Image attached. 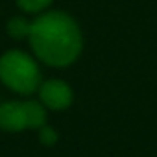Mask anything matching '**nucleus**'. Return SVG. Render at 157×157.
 <instances>
[{
    "label": "nucleus",
    "instance_id": "obj_4",
    "mask_svg": "<svg viewBox=\"0 0 157 157\" xmlns=\"http://www.w3.org/2000/svg\"><path fill=\"white\" fill-rule=\"evenodd\" d=\"M37 93H39V102L48 111H65L74 102L72 87L67 82H63V80L41 82Z\"/></svg>",
    "mask_w": 157,
    "mask_h": 157
},
{
    "label": "nucleus",
    "instance_id": "obj_2",
    "mask_svg": "<svg viewBox=\"0 0 157 157\" xmlns=\"http://www.w3.org/2000/svg\"><path fill=\"white\" fill-rule=\"evenodd\" d=\"M0 82L17 94H33L41 85L37 63L21 50H10L0 57Z\"/></svg>",
    "mask_w": 157,
    "mask_h": 157
},
{
    "label": "nucleus",
    "instance_id": "obj_7",
    "mask_svg": "<svg viewBox=\"0 0 157 157\" xmlns=\"http://www.w3.org/2000/svg\"><path fill=\"white\" fill-rule=\"evenodd\" d=\"M50 2H52V0H17V4H19L24 11H30V13L44 10Z\"/></svg>",
    "mask_w": 157,
    "mask_h": 157
},
{
    "label": "nucleus",
    "instance_id": "obj_3",
    "mask_svg": "<svg viewBox=\"0 0 157 157\" xmlns=\"http://www.w3.org/2000/svg\"><path fill=\"white\" fill-rule=\"evenodd\" d=\"M46 107L37 100L26 102H4L0 104V129L8 133H19L22 129H39L46 124Z\"/></svg>",
    "mask_w": 157,
    "mask_h": 157
},
{
    "label": "nucleus",
    "instance_id": "obj_6",
    "mask_svg": "<svg viewBox=\"0 0 157 157\" xmlns=\"http://www.w3.org/2000/svg\"><path fill=\"white\" fill-rule=\"evenodd\" d=\"M37 139L43 146H54L57 140H59V135L54 128H50L48 124H44L43 128L37 129Z\"/></svg>",
    "mask_w": 157,
    "mask_h": 157
},
{
    "label": "nucleus",
    "instance_id": "obj_1",
    "mask_svg": "<svg viewBox=\"0 0 157 157\" xmlns=\"http://www.w3.org/2000/svg\"><path fill=\"white\" fill-rule=\"evenodd\" d=\"M30 44L35 56L50 67H68L82 54L83 37L72 17L54 11L30 24Z\"/></svg>",
    "mask_w": 157,
    "mask_h": 157
},
{
    "label": "nucleus",
    "instance_id": "obj_5",
    "mask_svg": "<svg viewBox=\"0 0 157 157\" xmlns=\"http://www.w3.org/2000/svg\"><path fill=\"white\" fill-rule=\"evenodd\" d=\"M8 32H10L11 37L22 39V37H28V33H30V24H28L26 21H22V19H13V21H10V24H8Z\"/></svg>",
    "mask_w": 157,
    "mask_h": 157
}]
</instances>
